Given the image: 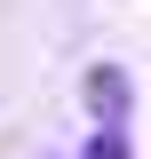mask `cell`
<instances>
[{"label":"cell","mask_w":151,"mask_h":159,"mask_svg":"<svg viewBox=\"0 0 151 159\" xmlns=\"http://www.w3.org/2000/svg\"><path fill=\"white\" fill-rule=\"evenodd\" d=\"M88 111L103 119V127L127 119V72H119V64H95V72H88Z\"/></svg>","instance_id":"6da1fadb"},{"label":"cell","mask_w":151,"mask_h":159,"mask_svg":"<svg viewBox=\"0 0 151 159\" xmlns=\"http://www.w3.org/2000/svg\"><path fill=\"white\" fill-rule=\"evenodd\" d=\"M80 159H127V135H119V127H103V135H95Z\"/></svg>","instance_id":"7a4b0ae2"}]
</instances>
